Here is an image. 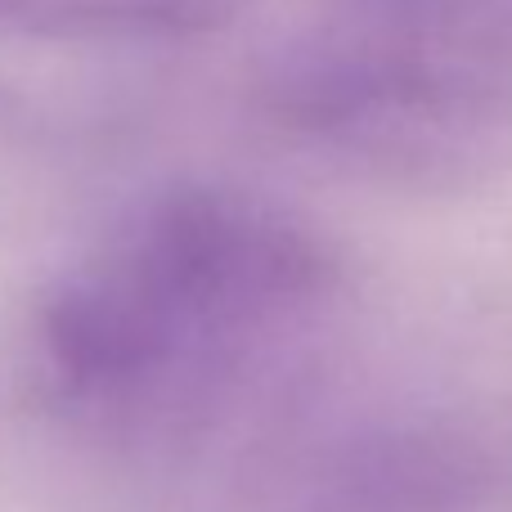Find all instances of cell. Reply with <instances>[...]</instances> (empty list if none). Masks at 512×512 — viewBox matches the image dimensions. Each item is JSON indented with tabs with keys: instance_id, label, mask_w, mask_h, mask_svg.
Listing matches in <instances>:
<instances>
[{
	"instance_id": "obj_1",
	"label": "cell",
	"mask_w": 512,
	"mask_h": 512,
	"mask_svg": "<svg viewBox=\"0 0 512 512\" xmlns=\"http://www.w3.org/2000/svg\"><path fill=\"white\" fill-rule=\"evenodd\" d=\"M104 270L144 310L180 373L306 319L337 279L306 225L230 189L162 198Z\"/></svg>"
},
{
	"instance_id": "obj_2",
	"label": "cell",
	"mask_w": 512,
	"mask_h": 512,
	"mask_svg": "<svg viewBox=\"0 0 512 512\" xmlns=\"http://www.w3.org/2000/svg\"><path fill=\"white\" fill-rule=\"evenodd\" d=\"M279 117L387 176H454L504 135V99L468 63L427 54H342L292 72Z\"/></svg>"
},
{
	"instance_id": "obj_3",
	"label": "cell",
	"mask_w": 512,
	"mask_h": 512,
	"mask_svg": "<svg viewBox=\"0 0 512 512\" xmlns=\"http://www.w3.org/2000/svg\"><path fill=\"white\" fill-rule=\"evenodd\" d=\"M234 0H0V23L77 36H194L230 18Z\"/></svg>"
}]
</instances>
